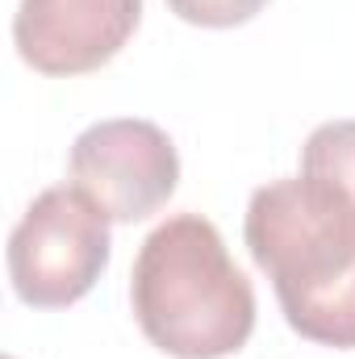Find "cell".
Wrapping results in <instances>:
<instances>
[{"mask_svg": "<svg viewBox=\"0 0 355 359\" xmlns=\"http://www.w3.org/2000/svg\"><path fill=\"white\" fill-rule=\"evenodd\" d=\"M247 251L267 271L284 322L335 351H355V201L314 176H284L251 192Z\"/></svg>", "mask_w": 355, "mask_h": 359, "instance_id": "6da1fadb", "label": "cell"}, {"mask_svg": "<svg viewBox=\"0 0 355 359\" xmlns=\"http://www.w3.org/2000/svg\"><path fill=\"white\" fill-rule=\"evenodd\" d=\"M130 305L147 343L172 359L239 355L255 334V288L201 213H176L142 238Z\"/></svg>", "mask_w": 355, "mask_h": 359, "instance_id": "7a4b0ae2", "label": "cell"}, {"mask_svg": "<svg viewBox=\"0 0 355 359\" xmlns=\"http://www.w3.org/2000/svg\"><path fill=\"white\" fill-rule=\"evenodd\" d=\"M109 217L76 184H55L29 201L8 234V280L29 309H67L109 268Z\"/></svg>", "mask_w": 355, "mask_h": 359, "instance_id": "3957f363", "label": "cell"}, {"mask_svg": "<svg viewBox=\"0 0 355 359\" xmlns=\"http://www.w3.org/2000/svg\"><path fill=\"white\" fill-rule=\"evenodd\" d=\"M72 184L84 188L109 222H142L168 205L180 184L176 142L142 117H109L72 142Z\"/></svg>", "mask_w": 355, "mask_h": 359, "instance_id": "277c9868", "label": "cell"}, {"mask_svg": "<svg viewBox=\"0 0 355 359\" xmlns=\"http://www.w3.org/2000/svg\"><path fill=\"white\" fill-rule=\"evenodd\" d=\"M138 21L142 0H21L13 46L42 76H88L130 42Z\"/></svg>", "mask_w": 355, "mask_h": 359, "instance_id": "5b68a950", "label": "cell"}, {"mask_svg": "<svg viewBox=\"0 0 355 359\" xmlns=\"http://www.w3.org/2000/svg\"><path fill=\"white\" fill-rule=\"evenodd\" d=\"M301 172L335 184L355 201V121H322L301 147Z\"/></svg>", "mask_w": 355, "mask_h": 359, "instance_id": "8992f818", "label": "cell"}, {"mask_svg": "<svg viewBox=\"0 0 355 359\" xmlns=\"http://www.w3.org/2000/svg\"><path fill=\"white\" fill-rule=\"evenodd\" d=\"M267 0H168V8L180 21L201 25V29H234L247 25L251 17L264 13Z\"/></svg>", "mask_w": 355, "mask_h": 359, "instance_id": "52a82bcc", "label": "cell"}]
</instances>
